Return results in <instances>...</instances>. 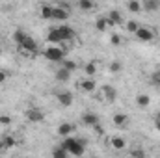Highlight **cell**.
Segmentation results:
<instances>
[{"instance_id":"cell-1","label":"cell","mask_w":160,"mask_h":158,"mask_svg":"<svg viewBox=\"0 0 160 158\" xmlns=\"http://www.w3.org/2000/svg\"><path fill=\"white\" fill-rule=\"evenodd\" d=\"M43 56H45L48 62H62V60L65 58V50L60 48V47H48V48L43 52Z\"/></svg>"},{"instance_id":"cell-2","label":"cell","mask_w":160,"mask_h":158,"mask_svg":"<svg viewBox=\"0 0 160 158\" xmlns=\"http://www.w3.org/2000/svg\"><path fill=\"white\" fill-rule=\"evenodd\" d=\"M86 140L84 138H78L75 143H73V147L69 149V155H73V156H82L84 155V151H86Z\"/></svg>"},{"instance_id":"cell-3","label":"cell","mask_w":160,"mask_h":158,"mask_svg":"<svg viewBox=\"0 0 160 158\" xmlns=\"http://www.w3.org/2000/svg\"><path fill=\"white\" fill-rule=\"evenodd\" d=\"M26 117H28V121H32V123H41L45 119V114H43V110H39V108H30V110H26Z\"/></svg>"},{"instance_id":"cell-4","label":"cell","mask_w":160,"mask_h":158,"mask_svg":"<svg viewBox=\"0 0 160 158\" xmlns=\"http://www.w3.org/2000/svg\"><path fill=\"white\" fill-rule=\"evenodd\" d=\"M58 32H60V36H62L63 41H73L75 39V30H73L71 26H67V24H62V26L58 28Z\"/></svg>"},{"instance_id":"cell-5","label":"cell","mask_w":160,"mask_h":158,"mask_svg":"<svg viewBox=\"0 0 160 158\" xmlns=\"http://www.w3.org/2000/svg\"><path fill=\"white\" fill-rule=\"evenodd\" d=\"M69 15H71V11L69 9H65V7H62V6H56L54 7V21H67L69 19Z\"/></svg>"},{"instance_id":"cell-6","label":"cell","mask_w":160,"mask_h":158,"mask_svg":"<svg viewBox=\"0 0 160 158\" xmlns=\"http://www.w3.org/2000/svg\"><path fill=\"white\" fill-rule=\"evenodd\" d=\"M56 97H58V102H60L62 106H71V104H73V93H71V91H62V93H58Z\"/></svg>"},{"instance_id":"cell-7","label":"cell","mask_w":160,"mask_h":158,"mask_svg":"<svg viewBox=\"0 0 160 158\" xmlns=\"http://www.w3.org/2000/svg\"><path fill=\"white\" fill-rule=\"evenodd\" d=\"M134 34H136V37H138V39L143 41V43H147V41H151L153 37H155L151 30H147V28H142V26H140V28H138Z\"/></svg>"},{"instance_id":"cell-8","label":"cell","mask_w":160,"mask_h":158,"mask_svg":"<svg viewBox=\"0 0 160 158\" xmlns=\"http://www.w3.org/2000/svg\"><path fill=\"white\" fill-rule=\"evenodd\" d=\"M21 48H22V50H26V52L38 54V43H36V39H32V37H28V36H26L24 43L21 45Z\"/></svg>"},{"instance_id":"cell-9","label":"cell","mask_w":160,"mask_h":158,"mask_svg":"<svg viewBox=\"0 0 160 158\" xmlns=\"http://www.w3.org/2000/svg\"><path fill=\"white\" fill-rule=\"evenodd\" d=\"M102 95H104V101L114 102L116 97H118V91H116V87H112V86H104V87H102Z\"/></svg>"},{"instance_id":"cell-10","label":"cell","mask_w":160,"mask_h":158,"mask_svg":"<svg viewBox=\"0 0 160 158\" xmlns=\"http://www.w3.org/2000/svg\"><path fill=\"white\" fill-rule=\"evenodd\" d=\"M82 123L88 125V126H93L95 123H99V116L93 114V112H86V114L82 116Z\"/></svg>"},{"instance_id":"cell-11","label":"cell","mask_w":160,"mask_h":158,"mask_svg":"<svg viewBox=\"0 0 160 158\" xmlns=\"http://www.w3.org/2000/svg\"><path fill=\"white\" fill-rule=\"evenodd\" d=\"M142 9H145V11H158L160 9V0H145L143 4H142Z\"/></svg>"},{"instance_id":"cell-12","label":"cell","mask_w":160,"mask_h":158,"mask_svg":"<svg viewBox=\"0 0 160 158\" xmlns=\"http://www.w3.org/2000/svg\"><path fill=\"white\" fill-rule=\"evenodd\" d=\"M78 86L82 87V89H84V91L91 93V91H95V87H97V82H95L93 78H86V80H82Z\"/></svg>"},{"instance_id":"cell-13","label":"cell","mask_w":160,"mask_h":158,"mask_svg":"<svg viewBox=\"0 0 160 158\" xmlns=\"http://www.w3.org/2000/svg\"><path fill=\"white\" fill-rule=\"evenodd\" d=\"M75 130V126L71 125V123H62L60 126H58V134L62 136V138H65V136H69L71 132Z\"/></svg>"},{"instance_id":"cell-14","label":"cell","mask_w":160,"mask_h":158,"mask_svg":"<svg viewBox=\"0 0 160 158\" xmlns=\"http://www.w3.org/2000/svg\"><path fill=\"white\" fill-rule=\"evenodd\" d=\"M69 78H71V71H69V69L60 67V69L56 71V80H58V82H67Z\"/></svg>"},{"instance_id":"cell-15","label":"cell","mask_w":160,"mask_h":158,"mask_svg":"<svg viewBox=\"0 0 160 158\" xmlns=\"http://www.w3.org/2000/svg\"><path fill=\"white\" fill-rule=\"evenodd\" d=\"M136 104H138V106H142V108H145V106H149V104H151V97H149V95H145V93H140V95H136Z\"/></svg>"},{"instance_id":"cell-16","label":"cell","mask_w":160,"mask_h":158,"mask_svg":"<svg viewBox=\"0 0 160 158\" xmlns=\"http://www.w3.org/2000/svg\"><path fill=\"white\" fill-rule=\"evenodd\" d=\"M41 17L48 19V21H54V7L52 6H43L41 7Z\"/></svg>"},{"instance_id":"cell-17","label":"cell","mask_w":160,"mask_h":158,"mask_svg":"<svg viewBox=\"0 0 160 158\" xmlns=\"http://www.w3.org/2000/svg\"><path fill=\"white\" fill-rule=\"evenodd\" d=\"M47 41L48 43H62V36H60V32H58V28H54V30H50L48 32V36H47Z\"/></svg>"},{"instance_id":"cell-18","label":"cell","mask_w":160,"mask_h":158,"mask_svg":"<svg viewBox=\"0 0 160 158\" xmlns=\"http://www.w3.org/2000/svg\"><path fill=\"white\" fill-rule=\"evenodd\" d=\"M78 7L82 11H91L95 7V0H78Z\"/></svg>"},{"instance_id":"cell-19","label":"cell","mask_w":160,"mask_h":158,"mask_svg":"<svg viewBox=\"0 0 160 158\" xmlns=\"http://www.w3.org/2000/svg\"><path fill=\"white\" fill-rule=\"evenodd\" d=\"M110 145H112L114 149H118V151H121V149H125L127 141H125L123 138H112V140H110Z\"/></svg>"},{"instance_id":"cell-20","label":"cell","mask_w":160,"mask_h":158,"mask_svg":"<svg viewBox=\"0 0 160 158\" xmlns=\"http://www.w3.org/2000/svg\"><path fill=\"white\" fill-rule=\"evenodd\" d=\"M127 7H128L130 13H140V11H142V4H140V0H130Z\"/></svg>"},{"instance_id":"cell-21","label":"cell","mask_w":160,"mask_h":158,"mask_svg":"<svg viewBox=\"0 0 160 158\" xmlns=\"http://www.w3.org/2000/svg\"><path fill=\"white\" fill-rule=\"evenodd\" d=\"M108 19H110L114 24H121V22H123V17H121V13L118 11V9H112L110 15H108Z\"/></svg>"},{"instance_id":"cell-22","label":"cell","mask_w":160,"mask_h":158,"mask_svg":"<svg viewBox=\"0 0 160 158\" xmlns=\"http://www.w3.org/2000/svg\"><path fill=\"white\" fill-rule=\"evenodd\" d=\"M24 39H26V34H24L22 30H15V32H13V41H15L19 47L24 43Z\"/></svg>"},{"instance_id":"cell-23","label":"cell","mask_w":160,"mask_h":158,"mask_svg":"<svg viewBox=\"0 0 160 158\" xmlns=\"http://www.w3.org/2000/svg\"><path fill=\"white\" fill-rule=\"evenodd\" d=\"M114 123H116L118 126H125V125L128 123L127 114H116V116H114Z\"/></svg>"},{"instance_id":"cell-24","label":"cell","mask_w":160,"mask_h":158,"mask_svg":"<svg viewBox=\"0 0 160 158\" xmlns=\"http://www.w3.org/2000/svg\"><path fill=\"white\" fill-rule=\"evenodd\" d=\"M95 28H97L99 32H106V30L110 28V24H108V19H99V21L95 22Z\"/></svg>"},{"instance_id":"cell-25","label":"cell","mask_w":160,"mask_h":158,"mask_svg":"<svg viewBox=\"0 0 160 158\" xmlns=\"http://www.w3.org/2000/svg\"><path fill=\"white\" fill-rule=\"evenodd\" d=\"M2 143H4V149H9V147H15L17 141L13 136H2Z\"/></svg>"},{"instance_id":"cell-26","label":"cell","mask_w":160,"mask_h":158,"mask_svg":"<svg viewBox=\"0 0 160 158\" xmlns=\"http://www.w3.org/2000/svg\"><path fill=\"white\" fill-rule=\"evenodd\" d=\"M84 71H86L88 77H95V73H97V63H95V62H89V63L84 67Z\"/></svg>"},{"instance_id":"cell-27","label":"cell","mask_w":160,"mask_h":158,"mask_svg":"<svg viewBox=\"0 0 160 158\" xmlns=\"http://www.w3.org/2000/svg\"><path fill=\"white\" fill-rule=\"evenodd\" d=\"M67 155H69V153H67L62 145H60V147H56V149L52 151V156H54V158H65Z\"/></svg>"},{"instance_id":"cell-28","label":"cell","mask_w":160,"mask_h":158,"mask_svg":"<svg viewBox=\"0 0 160 158\" xmlns=\"http://www.w3.org/2000/svg\"><path fill=\"white\" fill-rule=\"evenodd\" d=\"M62 63H63L62 67L69 69L71 73H73V71H77V63H75V62H71V60H65V58H63V60H62Z\"/></svg>"},{"instance_id":"cell-29","label":"cell","mask_w":160,"mask_h":158,"mask_svg":"<svg viewBox=\"0 0 160 158\" xmlns=\"http://www.w3.org/2000/svg\"><path fill=\"white\" fill-rule=\"evenodd\" d=\"M108 69H110V73H119L121 69H123V65H121V62H112Z\"/></svg>"},{"instance_id":"cell-30","label":"cell","mask_w":160,"mask_h":158,"mask_svg":"<svg viewBox=\"0 0 160 158\" xmlns=\"http://www.w3.org/2000/svg\"><path fill=\"white\" fill-rule=\"evenodd\" d=\"M138 28H140V22H136V21H128L127 22V30L128 32H136Z\"/></svg>"},{"instance_id":"cell-31","label":"cell","mask_w":160,"mask_h":158,"mask_svg":"<svg viewBox=\"0 0 160 158\" xmlns=\"http://www.w3.org/2000/svg\"><path fill=\"white\" fill-rule=\"evenodd\" d=\"M110 43H112V45H116V47H118V45H121V37H119V36H118V34H114V36H112V37H110Z\"/></svg>"},{"instance_id":"cell-32","label":"cell","mask_w":160,"mask_h":158,"mask_svg":"<svg viewBox=\"0 0 160 158\" xmlns=\"http://www.w3.org/2000/svg\"><path fill=\"white\" fill-rule=\"evenodd\" d=\"M9 123H11V117L9 116H0V125H6L8 126Z\"/></svg>"},{"instance_id":"cell-33","label":"cell","mask_w":160,"mask_h":158,"mask_svg":"<svg viewBox=\"0 0 160 158\" xmlns=\"http://www.w3.org/2000/svg\"><path fill=\"white\" fill-rule=\"evenodd\" d=\"M130 155H132V156H140L142 158V156H145V151H143V149H134Z\"/></svg>"},{"instance_id":"cell-34","label":"cell","mask_w":160,"mask_h":158,"mask_svg":"<svg viewBox=\"0 0 160 158\" xmlns=\"http://www.w3.org/2000/svg\"><path fill=\"white\" fill-rule=\"evenodd\" d=\"M93 128H95V132H97L99 136H102V134H104V128H102L99 123H95V125H93Z\"/></svg>"},{"instance_id":"cell-35","label":"cell","mask_w":160,"mask_h":158,"mask_svg":"<svg viewBox=\"0 0 160 158\" xmlns=\"http://www.w3.org/2000/svg\"><path fill=\"white\" fill-rule=\"evenodd\" d=\"M153 82H155L157 86H160V71H158V73H155V75H153Z\"/></svg>"},{"instance_id":"cell-36","label":"cell","mask_w":160,"mask_h":158,"mask_svg":"<svg viewBox=\"0 0 160 158\" xmlns=\"http://www.w3.org/2000/svg\"><path fill=\"white\" fill-rule=\"evenodd\" d=\"M6 78H8V75H6L4 71H0V84H2V82H6Z\"/></svg>"},{"instance_id":"cell-37","label":"cell","mask_w":160,"mask_h":158,"mask_svg":"<svg viewBox=\"0 0 160 158\" xmlns=\"http://www.w3.org/2000/svg\"><path fill=\"white\" fill-rule=\"evenodd\" d=\"M155 126H157V130L160 132V119H157V121H155Z\"/></svg>"},{"instance_id":"cell-38","label":"cell","mask_w":160,"mask_h":158,"mask_svg":"<svg viewBox=\"0 0 160 158\" xmlns=\"http://www.w3.org/2000/svg\"><path fill=\"white\" fill-rule=\"evenodd\" d=\"M0 149H4V143H2V138H0Z\"/></svg>"},{"instance_id":"cell-39","label":"cell","mask_w":160,"mask_h":158,"mask_svg":"<svg viewBox=\"0 0 160 158\" xmlns=\"http://www.w3.org/2000/svg\"><path fill=\"white\" fill-rule=\"evenodd\" d=\"M157 119H160V112H158V114H157Z\"/></svg>"},{"instance_id":"cell-40","label":"cell","mask_w":160,"mask_h":158,"mask_svg":"<svg viewBox=\"0 0 160 158\" xmlns=\"http://www.w3.org/2000/svg\"><path fill=\"white\" fill-rule=\"evenodd\" d=\"M0 54H2V48H0Z\"/></svg>"}]
</instances>
